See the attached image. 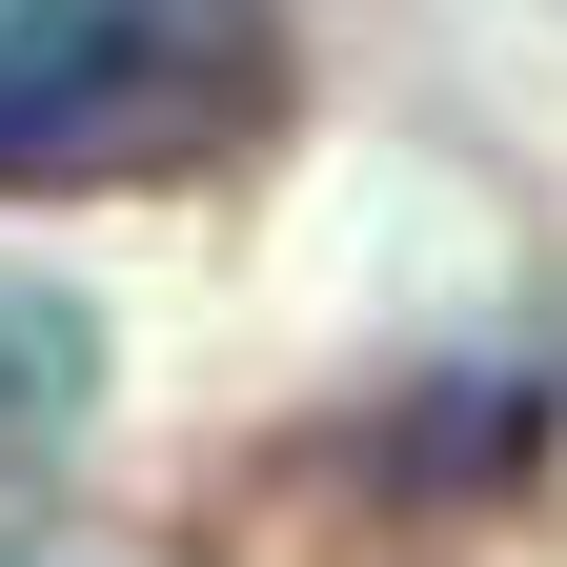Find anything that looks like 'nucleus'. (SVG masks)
<instances>
[{"label": "nucleus", "mask_w": 567, "mask_h": 567, "mask_svg": "<svg viewBox=\"0 0 567 567\" xmlns=\"http://www.w3.org/2000/svg\"><path fill=\"white\" fill-rule=\"evenodd\" d=\"M305 61L264 0H0V203L224 183L284 142Z\"/></svg>", "instance_id": "f257e3e1"}, {"label": "nucleus", "mask_w": 567, "mask_h": 567, "mask_svg": "<svg viewBox=\"0 0 567 567\" xmlns=\"http://www.w3.org/2000/svg\"><path fill=\"white\" fill-rule=\"evenodd\" d=\"M82 405H102V305L41 284V264H0V466L82 446Z\"/></svg>", "instance_id": "f03ea898"}]
</instances>
